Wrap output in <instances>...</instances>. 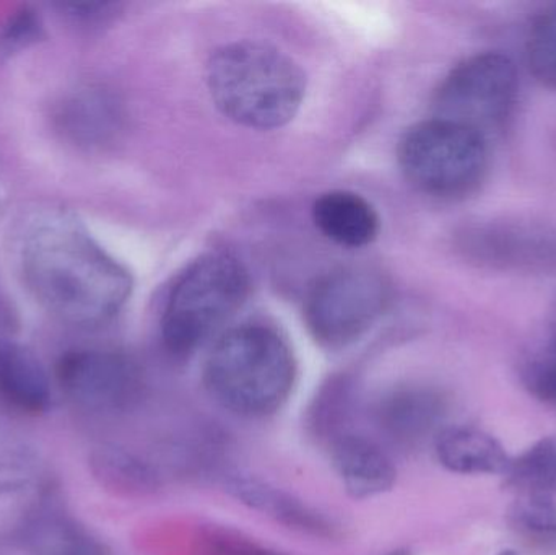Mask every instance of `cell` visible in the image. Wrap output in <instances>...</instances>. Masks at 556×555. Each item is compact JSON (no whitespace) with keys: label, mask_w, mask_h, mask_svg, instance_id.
<instances>
[{"label":"cell","mask_w":556,"mask_h":555,"mask_svg":"<svg viewBox=\"0 0 556 555\" xmlns=\"http://www.w3.org/2000/svg\"><path fill=\"white\" fill-rule=\"evenodd\" d=\"M397 153L405 178L431 198L472 194L489 169V140L440 117L412 126L402 137Z\"/></svg>","instance_id":"5b68a950"},{"label":"cell","mask_w":556,"mask_h":555,"mask_svg":"<svg viewBox=\"0 0 556 555\" xmlns=\"http://www.w3.org/2000/svg\"><path fill=\"white\" fill-rule=\"evenodd\" d=\"M513 518L532 533L556 534V499L551 494L526 495L516 502Z\"/></svg>","instance_id":"cb8c5ba5"},{"label":"cell","mask_w":556,"mask_h":555,"mask_svg":"<svg viewBox=\"0 0 556 555\" xmlns=\"http://www.w3.org/2000/svg\"><path fill=\"white\" fill-rule=\"evenodd\" d=\"M532 74L556 90V3L538 16L528 45Z\"/></svg>","instance_id":"d6986e66"},{"label":"cell","mask_w":556,"mask_h":555,"mask_svg":"<svg viewBox=\"0 0 556 555\" xmlns=\"http://www.w3.org/2000/svg\"><path fill=\"white\" fill-rule=\"evenodd\" d=\"M447 471L464 476H506L513 458L492 433L472 426H444L433 440Z\"/></svg>","instance_id":"7c38bea8"},{"label":"cell","mask_w":556,"mask_h":555,"mask_svg":"<svg viewBox=\"0 0 556 555\" xmlns=\"http://www.w3.org/2000/svg\"><path fill=\"white\" fill-rule=\"evenodd\" d=\"M42 38V23L29 7L13 12L0 28V52L15 54Z\"/></svg>","instance_id":"603a6c76"},{"label":"cell","mask_w":556,"mask_h":555,"mask_svg":"<svg viewBox=\"0 0 556 555\" xmlns=\"http://www.w3.org/2000/svg\"><path fill=\"white\" fill-rule=\"evenodd\" d=\"M248 292V270L231 254H205L186 267L163 310L162 338L169 354H194L230 321Z\"/></svg>","instance_id":"277c9868"},{"label":"cell","mask_w":556,"mask_h":555,"mask_svg":"<svg viewBox=\"0 0 556 555\" xmlns=\"http://www.w3.org/2000/svg\"><path fill=\"white\" fill-rule=\"evenodd\" d=\"M111 101L98 90H81L62 104L58 119L61 130L78 146L100 143L114 123Z\"/></svg>","instance_id":"2e32d148"},{"label":"cell","mask_w":556,"mask_h":555,"mask_svg":"<svg viewBox=\"0 0 556 555\" xmlns=\"http://www.w3.org/2000/svg\"><path fill=\"white\" fill-rule=\"evenodd\" d=\"M386 555H412L410 551H407V550H397V551H392V553H388Z\"/></svg>","instance_id":"484cf974"},{"label":"cell","mask_w":556,"mask_h":555,"mask_svg":"<svg viewBox=\"0 0 556 555\" xmlns=\"http://www.w3.org/2000/svg\"><path fill=\"white\" fill-rule=\"evenodd\" d=\"M313 220L324 237L345 248H363L378 238V212L363 195L330 191L316 199Z\"/></svg>","instance_id":"4fadbf2b"},{"label":"cell","mask_w":556,"mask_h":555,"mask_svg":"<svg viewBox=\"0 0 556 555\" xmlns=\"http://www.w3.org/2000/svg\"><path fill=\"white\" fill-rule=\"evenodd\" d=\"M225 489L231 497L251 510L260 512L290 530L320 540L333 541L342 537L339 525L332 518L261 479L241 475L230 476L225 481Z\"/></svg>","instance_id":"30bf717a"},{"label":"cell","mask_w":556,"mask_h":555,"mask_svg":"<svg viewBox=\"0 0 556 555\" xmlns=\"http://www.w3.org/2000/svg\"><path fill=\"white\" fill-rule=\"evenodd\" d=\"M508 485L531 494H551L556 491V437H547L513 458Z\"/></svg>","instance_id":"e0dca14e"},{"label":"cell","mask_w":556,"mask_h":555,"mask_svg":"<svg viewBox=\"0 0 556 555\" xmlns=\"http://www.w3.org/2000/svg\"><path fill=\"white\" fill-rule=\"evenodd\" d=\"M91 468L104 485L124 494H152L160 488L156 469L119 446L104 445L94 450Z\"/></svg>","instance_id":"9a60e30c"},{"label":"cell","mask_w":556,"mask_h":555,"mask_svg":"<svg viewBox=\"0 0 556 555\" xmlns=\"http://www.w3.org/2000/svg\"><path fill=\"white\" fill-rule=\"evenodd\" d=\"M518 97L516 65L502 52H483L460 62L433 100V117L467 127L489 140L505 129Z\"/></svg>","instance_id":"8992f818"},{"label":"cell","mask_w":556,"mask_h":555,"mask_svg":"<svg viewBox=\"0 0 556 555\" xmlns=\"http://www.w3.org/2000/svg\"><path fill=\"white\" fill-rule=\"evenodd\" d=\"M194 555H288L264 546L230 528H204L195 540Z\"/></svg>","instance_id":"44dd1931"},{"label":"cell","mask_w":556,"mask_h":555,"mask_svg":"<svg viewBox=\"0 0 556 555\" xmlns=\"http://www.w3.org/2000/svg\"><path fill=\"white\" fill-rule=\"evenodd\" d=\"M353 414L352 384L345 380L330 381L320 390L309 409V427L317 439L330 443L349 432Z\"/></svg>","instance_id":"ac0fdd59"},{"label":"cell","mask_w":556,"mask_h":555,"mask_svg":"<svg viewBox=\"0 0 556 555\" xmlns=\"http://www.w3.org/2000/svg\"><path fill=\"white\" fill-rule=\"evenodd\" d=\"M207 87L215 106L241 126L269 130L290 123L303 103L306 77L280 49L237 41L214 52Z\"/></svg>","instance_id":"7a4b0ae2"},{"label":"cell","mask_w":556,"mask_h":555,"mask_svg":"<svg viewBox=\"0 0 556 555\" xmlns=\"http://www.w3.org/2000/svg\"><path fill=\"white\" fill-rule=\"evenodd\" d=\"M446 396L427 384H402L382 394L372 406V422L395 445L414 449L434 440L447 416Z\"/></svg>","instance_id":"9c48e42d"},{"label":"cell","mask_w":556,"mask_h":555,"mask_svg":"<svg viewBox=\"0 0 556 555\" xmlns=\"http://www.w3.org/2000/svg\"><path fill=\"white\" fill-rule=\"evenodd\" d=\"M498 555H519V554L516 553V551L505 550V551H502V553H500Z\"/></svg>","instance_id":"4316f807"},{"label":"cell","mask_w":556,"mask_h":555,"mask_svg":"<svg viewBox=\"0 0 556 555\" xmlns=\"http://www.w3.org/2000/svg\"><path fill=\"white\" fill-rule=\"evenodd\" d=\"M51 555H104L103 547L90 538L71 534L64 543L59 544Z\"/></svg>","instance_id":"d4e9b609"},{"label":"cell","mask_w":556,"mask_h":555,"mask_svg":"<svg viewBox=\"0 0 556 555\" xmlns=\"http://www.w3.org/2000/svg\"><path fill=\"white\" fill-rule=\"evenodd\" d=\"M298 365L287 339L266 325H241L222 335L204 368L208 394L224 409L264 419L287 403Z\"/></svg>","instance_id":"3957f363"},{"label":"cell","mask_w":556,"mask_h":555,"mask_svg":"<svg viewBox=\"0 0 556 555\" xmlns=\"http://www.w3.org/2000/svg\"><path fill=\"white\" fill-rule=\"evenodd\" d=\"M330 463L343 488L355 499H371L394 488L397 469L379 443L346 432L329 443Z\"/></svg>","instance_id":"8fae6325"},{"label":"cell","mask_w":556,"mask_h":555,"mask_svg":"<svg viewBox=\"0 0 556 555\" xmlns=\"http://www.w3.org/2000/svg\"><path fill=\"white\" fill-rule=\"evenodd\" d=\"M389 293L386 280L368 267L332 270L307 293V329L324 348H349L381 318L388 308Z\"/></svg>","instance_id":"52a82bcc"},{"label":"cell","mask_w":556,"mask_h":555,"mask_svg":"<svg viewBox=\"0 0 556 555\" xmlns=\"http://www.w3.org/2000/svg\"><path fill=\"white\" fill-rule=\"evenodd\" d=\"M36 458L16 443H0V495L22 491L35 479Z\"/></svg>","instance_id":"7402d4cb"},{"label":"cell","mask_w":556,"mask_h":555,"mask_svg":"<svg viewBox=\"0 0 556 555\" xmlns=\"http://www.w3.org/2000/svg\"><path fill=\"white\" fill-rule=\"evenodd\" d=\"M20 267L33 299L74 328L106 325L132 293L129 270L67 209H45L29 220L20 244Z\"/></svg>","instance_id":"6da1fadb"},{"label":"cell","mask_w":556,"mask_h":555,"mask_svg":"<svg viewBox=\"0 0 556 555\" xmlns=\"http://www.w3.org/2000/svg\"><path fill=\"white\" fill-rule=\"evenodd\" d=\"M0 396L26 414L51 406V381L39 358L25 345L0 339Z\"/></svg>","instance_id":"5bb4252c"},{"label":"cell","mask_w":556,"mask_h":555,"mask_svg":"<svg viewBox=\"0 0 556 555\" xmlns=\"http://www.w3.org/2000/svg\"><path fill=\"white\" fill-rule=\"evenodd\" d=\"M55 377L62 391L85 409L123 411L142 394V371L127 355L101 349H75L59 358Z\"/></svg>","instance_id":"ba28073f"},{"label":"cell","mask_w":556,"mask_h":555,"mask_svg":"<svg viewBox=\"0 0 556 555\" xmlns=\"http://www.w3.org/2000/svg\"><path fill=\"white\" fill-rule=\"evenodd\" d=\"M521 378L532 396L556 406V331L526 357Z\"/></svg>","instance_id":"ffe728a7"}]
</instances>
